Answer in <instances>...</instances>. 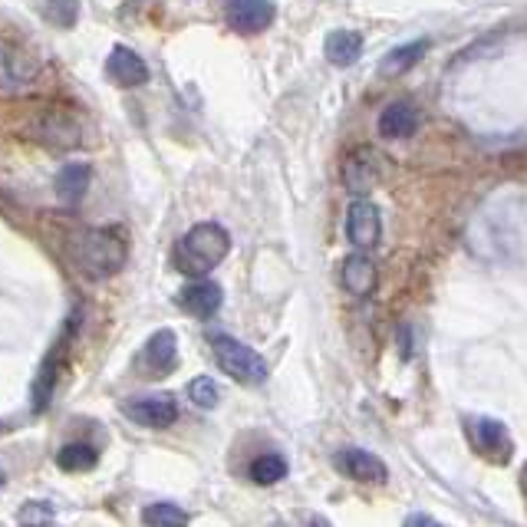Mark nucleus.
<instances>
[{
    "instance_id": "nucleus-14",
    "label": "nucleus",
    "mask_w": 527,
    "mask_h": 527,
    "mask_svg": "<svg viewBox=\"0 0 527 527\" xmlns=\"http://www.w3.org/2000/svg\"><path fill=\"white\" fill-rule=\"evenodd\" d=\"M343 182L356 195L369 192V188L379 182V159L369 149L350 152V155H346V162H343Z\"/></svg>"
},
{
    "instance_id": "nucleus-12",
    "label": "nucleus",
    "mask_w": 527,
    "mask_h": 527,
    "mask_svg": "<svg viewBox=\"0 0 527 527\" xmlns=\"http://www.w3.org/2000/svg\"><path fill=\"white\" fill-rule=\"evenodd\" d=\"M106 73L109 80L122 86V89H132V86H142L149 83V66H145V60L129 47H122V43H116L106 60Z\"/></svg>"
},
{
    "instance_id": "nucleus-18",
    "label": "nucleus",
    "mask_w": 527,
    "mask_h": 527,
    "mask_svg": "<svg viewBox=\"0 0 527 527\" xmlns=\"http://www.w3.org/2000/svg\"><path fill=\"white\" fill-rule=\"evenodd\" d=\"M323 53L333 66H353L363 56V37L356 30H333L323 43Z\"/></svg>"
},
{
    "instance_id": "nucleus-17",
    "label": "nucleus",
    "mask_w": 527,
    "mask_h": 527,
    "mask_svg": "<svg viewBox=\"0 0 527 527\" xmlns=\"http://www.w3.org/2000/svg\"><path fill=\"white\" fill-rule=\"evenodd\" d=\"M343 287L356 297L373 294L376 287V264L366 251H356L343 261Z\"/></svg>"
},
{
    "instance_id": "nucleus-16",
    "label": "nucleus",
    "mask_w": 527,
    "mask_h": 527,
    "mask_svg": "<svg viewBox=\"0 0 527 527\" xmlns=\"http://www.w3.org/2000/svg\"><path fill=\"white\" fill-rule=\"evenodd\" d=\"M89 182H93V168L86 162H70L63 165L60 172L53 178V188H56V198L63 205H80L83 195L89 192Z\"/></svg>"
},
{
    "instance_id": "nucleus-6",
    "label": "nucleus",
    "mask_w": 527,
    "mask_h": 527,
    "mask_svg": "<svg viewBox=\"0 0 527 527\" xmlns=\"http://www.w3.org/2000/svg\"><path fill=\"white\" fill-rule=\"evenodd\" d=\"M40 63L20 43L0 37V89H24L37 80Z\"/></svg>"
},
{
    "instance_id": "nucleus-19",
    "label": "nucleus",
    "mask_w": 527,
    "mask_h": 527,
    "mask_svg": "<svg viewBox=\"0 0 527 527\" xmlns=\"http://www.w3.org/2000/svg\"><path fill=\"white\" fill-rule=\"evenodd\" d=\"M96 462H99V452L89 442H70V445H63L60 452H56V465H60L63 472H70V475L89 472V468H96Z\"/></svg>"
},
{
    "instance_id": "nucleus-26",
    "label": "nucleus",
    "mask_w": 527,
    "mask_h": 527,
    "mask_svg": "<svg viewBox=\"0 0 527 527\" xmlns=\"http://www.w3.org/2000/svg\"><path fill=\"white\" fill-rule=\"evenodd\" d=\"M406 527H445V524H439L435 518H429V514H412Z\"/></svg>"
},
{
    "instance_id": "nucleus-13",
    "label": "nucleus",
    "mask_w": 527,
    "mask_h": 527,
    "mask_svg": "<svg viewBox=\"0 0 527 527\" xmlns=\"http://www.w3.org/2000/svg\"><path fill=\"white\" fill-rule=\"evenodd\" d=\"M419 126H422V112L416 109V103H409V99L389 103L383 109V116H379V132H383L386 139H409V136H416Z\"/></svg>"
},
{
    "instance_id": "nucleus-21",
    "label": "nucleus",
    "mask_w": 527,
    "mask_h": 527,
    "mask_svg": "<svg viewBox=\"0 0 527 527\" xmlns=\"http://www.w3.org/2000/svg\"><path fill=\"white\" fill-rule=\"evenodd\" d=\"M142 524L145 527H188V511H182L172 501H159L142 511Z\"/></svg>"
},
{
    "instance_id": "nucleus-24",
    "label": "nucleus",
    "mask_w": 527,
    "mask_h": 527,
    "mask_svg": "<svg viewBox=\"0 0 527 527\" xmlns=\"http://www.w3.org/2000/svg\"><path fill=\"white\" fill-rule=\"evenodd\" d=\"M53 518H56V511L50 508L47 501H27L17 514L20 527H50Z\"/></svg>"
},
{
    "instance_id": "nucleus-28",
    "label": "nucleus",
    "mask_w": 527,
    "mask_h": 527,
    "mask_svg": "<svg viewBox=\"0 0 527 527\" xmlns=\"http://www.w3.org/2000/svg\"><path fill=\"white\" fill-rule=\"evenodd\" d=\"M4 481H7V478H4V468H0V488H4Z\"/></svg>"
},
{
    "instance_id": "nucleus-27",
    "label": "nucleus",
    "mask_w": 527,
    "mask_h": 527,
    "mask_svg": "<svg viewBox=\"0 0 527 527\" xmlns=\"http://www.w3.org/2000/svg\"><path fill=\"white\" fill-rule=\"evenodd\" d=\"M310 527H330V524L323 521V518H310Z\"/></svg>"
},
{
    "instance_id": "nucleus-2",
    "label": "nucleus",
    "mask_w": 527,
    "mask_h": 527,
    "mask_svg": "<svg viewBox=\"0 0 527 527\" xmlns=\"http://www.w3.org/2000/svg\"><path fill=\"white\" fill-rule=\"evenodd\" d=\"M231 234L215 221H201L175 244V267L188 277H205L228 257Z\"/></svg>"
},
{
    "instance_id": "nucleus-10",
    "label": "nucleus",
    "mask_w": 527,
    "mask_h": 527,
    "mask_svg": "<svg viewBox=\"0 0 527 527\" xmlns=\"http://www.w3.org/2000/svg\"><path fill=\"white\" fill-rule=\"evenodd\" d=\"M468 435H472V442L481 455L495 458V462H508L511 458V435L498 419H488V416L472 419L468 422Z\"/></svg>"
},
{
    "instance_id": "nucleus-22",
    "label": "nucleus",
    "mask_w": 527,
    "mask_h": 527,
    "mask_svg": "<svg viewBox=\"0 0 527 527\" xmlns=\"http://www.w3.org/2000/svg\"><path fill=\"white\" fill-rule=\"evenodd\" d=\"M251 478L254 485H277V481L287 478V458L284 455H261L251 462Z\"/></svg>"
},
{
    "instance_id": "nucleus-1",
    "label": "nucleus",
    "mask_w": 527,
    "mask_h": 527,
    "mask_svg": "<svg viewBox=\"0 0 527 527\" xmlns=\"http://www.w3.org/2000/svg\"><path fill=\"white\" fill-rule=\"evenodd\" d=\"M70 257L76 271L89 280H109L129 261V238L122 228H83L73 234Z\"/></svg>"
},
{
    "instance_id": "nucleus-5",
    "label": "nucleus",
    "mask_w": 527,
    "mask_h": 527,
    "mask_svg": "<svg viewBox=\"0 0 527 527\" xmlns=\"http://www.w3.org/2000/svg\"><path fill=\"white\" fill-rule=\"evenodd\" d=\"M346 238L356 251H373L379 238H383V215H379V208L373 201H353L350 208H346Z\"/></svg>"
},
{
    "instance_id": "nucleus-11",
    "label": "nucleus",
    "mask_w": 527,
    "mask_h": 527,
    "mask_svg": "<svg viewBox=\"0 0 527 527\" xmlns=\"http://www.w3.org/2000/svg\"><path fill=\"white\" fill-rule=\"evenodd\" d=\"M336 468L343 475H350L353 481H363V485H383L389 478V468L383 465V458H376L373 452H363V448H343L336 455Z\"/></svg>"
},
{
    "instance_id": "nucleus-9",
    "label": "nucleus",
    "mask_w": 527,
    "mask_h": 527,
    "mask_svg": "<svg viewBox=\"0 0 527 527\" xmlns=\"http://www.w3.org/2000/svg\"><path fill=\"white\" fill-rule=\"evenodd\" d=\"M122 412L145 429H168L178 419V402L172 396H142L122 406Z\"/></svg>"
},
{
    "instance_id": "nucleus-4",
    "label": "nucleus",
    "mask_w": 527,
    "mask_h": 527,
    "mask_svg": "<svg viewBox=\"0 0 527 527\" xmlns=\"http://www.w3.org/2000/svg\"><path fill=\"white\" fill-rule=\"evenodd\" d=\"M30 139H37L40 145H47V149H53V152H66V149H76V145H80L83 126H80V119L70 116L66 109H47L30 126Z\"/></svg>"
},
{
    "instance_id": "nucleus-15",
    "label": "nucleus",
    "mask_w": 527,
    "mask_h": 527,
    "mask_svg": "<svg viewBox=\"0 0 527 527\" xmlns=\"http://www.w3.org/2000/svg\"><path fill=\"white\" fill-rule=\"evenodd\" d=\"M182 307L192 313V317H198V320H208V317H215V313L221 310V300H224V294H221V287L215 284V280H195V284H188L185 290H182Z\"/></svg>"
},
{
    "instance_id": "nucleus-25",
    "label": "nucleus",
    "mask_w": 527,
    "mask_h": 527,
    "mask_svg": "<svg viewBox=\"0 0 527 527\" xmlns=\"http://www.w3.org/2000/svg\"><path fill=\"white\" fill-rule=\"evenodd\" d=\"M43 4H47L50 24L73 27V24H76V17H80V0H43Z\"/></svg>"
},
{
    "instance_id": "nucleus-20",
    "label": "nucleus",
    "mask_w": 527,
    "mask_h": 527,
    "mask_svg": "<svg viewBox=\"0 0 527 527\" xmlns=\"http://www.w3.org/2000/svg\"><path fill=\"white\" fill-rule=\"evenodd\" d=\"M425 50H429V40H412V43H406V47L389 50L386 60H383V73H386V76L409 73L412 66H416L422 56H425Z\"/></svg>"
},
{
    "instance_id": "nucleus-3",
    "label": "nucleus",
    "mask_w": 527,
    "mask_h": 527,
    "mask_svg": "<svg viewBox=\"0 0 527 527\" xmlns=\"http://www.w3.org/2000/svg\"><path fill=\"white\" fill-rule=\"evenodd\" d=\"M208 343H211V353H215L218 366L231 379H238V383H244V386H261L267 379L264 356L251 350V346H244L241 340H234V336H228V333H215Z\"/></svg>"
},
{
    "instance_id": "nucleus-8",
    "label": "nucleus",
    "mask_w": 527,
    "mask_h": 527,
    "mask_svg": "<svg viewBox=\"0 0 527 527\" xmlns=\"http://www.w3.org/2000/svg\"><path fill=\"white\" fill-rule=\"evenodd\" d=\"M178 366V336L172 330H159L149 336V343L142 346L139 356V369L145 376L162 379Z\"/></svg>"
},
{
    "instance_id": "nucleus-23",
    "label": "nucleus",
    "mask_w": 527,
    "mask_h": 527,
    "mask_svg": "<svg viewBox=\"0 0 527 527\" xmlns=\"http://www.w3.org/2000/svg\"><path fill=\"white\" fill-rule=\"evenodd\" d=\"M188 399H192L198 409H215L221 399V389L211 376H198L188 383Z\"/></svg>"
},
{
    "instance_id": "nucleus-7",
    "label": "nucleus",
    "mask_w": 527,
    "mask_h": 527,
    "mask_svg": "<svg viewBox=\"0 0 527 527\" xmlns=\"http://www.w3.org/2000/svg\"><path fill=\"white\" fill-rule=\"evenodd\" d=\"M274 4L271 0H228L224 7V20L234 33H244V37H254L274 24Z\"/></svg>"
}]
</instances>
